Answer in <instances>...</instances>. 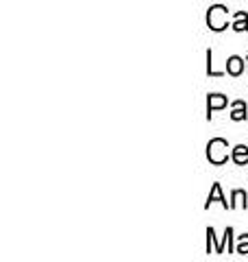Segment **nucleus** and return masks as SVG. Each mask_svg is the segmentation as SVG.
Returning <instances> with one entry per match:
<instances>
[{
    "label": "nucleus",
    "mask_w": 248,
    "mask_h": 262,
    "mask_svg": "<svg viewBox=\"0 0 248 262\" xmlns=\"http://www.w3.org/2000/svg\"><path fill=\"white\" fill-rule=\"evenodd\" d=\"M227 103H229L227 96H222V94H211L209 101H207V118H211V112L227 107Z\"/></svg>",
    "instance_id": "nucleus-3"
},
{
    "label": "nucleus",
    "mask_w": 248,
    "mask_h": 262,
    "mask_svg": "<svg viewBox=\"0 0 248 262\" xmlns=\"http://www.w3.org/2000/svg\"><path fill=\"white\" fill-rule=\"evenodd\" d=\"M237 253H248V234H244V236H239V243H237V249H235Z\"/></svg>",
    "instance_id": "nucleus-10"
},
{
    "label": "nucleus",
    "mask_w": 248,
    "mask_h": 262,
    "mask_svg": "<svg viewBox=\"0 0 248 262\" xmlns=\"http://www.w3.org/2000/svg\"><path fill=\"white\" fill-rule=\"evenodd\" d=\"M227 72H229V75H233V77L242 75V72H244V59H242V57H229Z\"/></svg>",
    "instance_id": "nucleus-4"
},
{
    "label": "nucleus",
    "mask_w": 248,
    "mask_h": 262,
    "mask_svg": "<svg viewBox=\"0 0 248 262\" xmlns=\"http://www.w3.org/2000/svg\"><path fill=\"white\" fill-rule=\"evenodd\" d=\"M213 201H220L225 208H231V203H227V199H225V196H222V188H220V184H213V188H211L209 196H207V208H209Z\"/></svg>",
    "instance_id": "nucleus-5"
},
{
    "label": "nucleus",
    "mask_w": 248,
    "mask_h": 262,
    "mask_svg": "<svg viewBox=\"0 0 248 262\" xmlns=\"http://www.w3.org/2000/svg\"><path fill=\"white\" fill-rule=\"evenodd\" d=\"M229 142L222 140V138H213V140L207 144V158H209L211 164H225L229 158Z\"/></svg>",
    "instance_id": "nucleus-2"
},
{
    "label": "nucleus",
    "mask_w": 248,
    "mask_h": 262,
    "mask_svg": "<svg viewBox=\"0 0 248 262\" xmlns=\"http://www.w3.org/2000/svg\"><path fill=\"white\" fill-rule=\"evenodd\" d=\"M207 24H209L211 31H225L229 27V11H227V7H222V5L211 7L209 13H207Z\"/></svg>",
    "instance_id": "nucleus-1"
},
{
    "label": "nucleus",
    "mask_w": 248,
    "mask_h": 262,
    "mask_svg": "<svg viewBox=\"0 0 248 262\" xmlns=\"http://www.w3.org/2000/svg\"><path fill=\"white\" fill-rule=\"evenodd\" d=\"M233 120H244L246 118V103L244 101H235L233 103V112H231Z\"/></svg>",
    "instance_id": "nucleus-7"
},
{
    "label": "nucleus",
    "mask_w": 248,
    "mask_h": 262,
    "mask_svg": "<svg viewBox=\"0 0 248 262\" xmlns=\"http://www.w3.org/2000/svg\"><path fill=\"white\" fill-rule=\"evenodd\" d=\"M233 29L235 31H248V15L244 11L235 13V22H233Z\"/></svg>",
    "instance_id": "nucleus-8"
},
{
    "label": "nucleus",
    "mask_w": 248,
    "mask_h": 262,
    "mask_svg": "<svg viewBox=\"0 0 248 262\" xmlns=\"http://www.w3.org/2000/svg\"><path fill=\"white\" fill-rule=\"evenodd\" d=\"M237 206H244L246 208V192H242V190H235L233 192V203H231V208H237Z\"/></svg>",
    "instance_id": "nucleus-9"
},
{
    "label": "nucleus",
    "mask_w": 248,
    "mask_h": 262,
    "mask_svg": "<svg viewBox=\"0 0 248 262\" xmlns=\"http://www.w3.org/2000/svg\"><path fill=\"white\" fill-rule=\"evenodd\" d=\"M233 162L239 164V166H244V164L248 162V146L244 144H237L233 149Z\"/></svg>",
    "instance_id": "nucleus-6"
}]
</instances>
